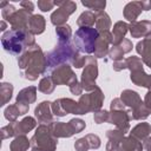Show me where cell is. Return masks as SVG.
<instances>
[{
	"label": "cell",
	"mask_w": 151,
	"mask_h": 151,
	"mask_svg": "<svg viewBox=\"0 0 151 151\" xmlns=\"http://www.w3.org/2000/svg\"><path fill=\"white\" fill-rule=\"evenodd\" d=\"M18 65L21 70L26 68L24 77L29 80H35L40 73H45L46 58L39 45H33L18 59Z\"/></svg>",
	"instance_id": "obj_1"
},
{
	"label": "cell",
	"mask_w": 151,
	"mask_h": 151,
	"mask_svg": "<svg viewBox=\"0 0 151 151\" xmlns=\"http://www.w3.org/2000/svg\"><path fill=\"white\" fill-rule=\"evenodd\" d=\"M4 50L11 54L18 55L20 54L25 46L31 47L35 45L33 34L28 31V28L25 29H11L6 33H4L1 39Z\"/></svg>",
	"instance_id": "obj_2"
},
{
	"label": "cell",
	"mask_w": 151,
	"mask_h": 151,
	"mask_svg": "<svg viewBox=\"0 0 151 151\" xmlns=\"http://www.w3.org/2000/svg\"><path fill=\"white\" fill-rule=\"evenodd\" d=\"M77 50H74V47L72 46V44L70 41L67 42H59L58 46H55L54 50L47 52L45 54L46 58V70L45 73H50L54 67H59L60 64L66 63V61H71L72 58L77 54Z\"/></svg>",
	"instance_id": "obj_3"
},
{
	"label": "cell",
	"mask_w": 151,
	"mask_h": 151,
	"mask_svg": "<svg viewBox=\"0 0 151 151\" xmlns=\"http://www.w3.org/2000/svg\"><path fill=\"white\" fill-rule=\"evenodd\" d=\"M99 32L93 27H80L74 33V45L83 53H92L96 48V42Z\"/></svg>",
	"instance_id": "obj_4"
},
{
	"label": "cell",
	"mask_w": 151,
	"mask_h": 151,
	"mask_svg": "<svg viewBox=\"0 0 151 151\" xmlns=\"http://www.w3.org/2000/svg\"><path fill=\"white\" fill-rule=\"evenodd\" d=\"M32 147H38L44 151H54L57 146V138L52 134L50 126L39 125L35 134L31 139Z\"/></svg>",
	"instance_id": "obj_5"
},
{
	"label": "cell",
	"mask_w": 151,
	"mask_h": 151,
	"mask_svg": "<svg viewBox=\"0 0 151 151\" xmlns=\"http://www.w3.org/2000/svg\"><path fill=\"white\" fill-rule=\"evenodd\" d=\"M126 68L131 70V80L138 86H145L151 90V76L146 74L142 66V59L138 57H130L125 59Z\"/></svg>",
	"instance_id": "obj_6"
},
{
	"label": "cell",
	"mask_w": 151,
	"mask_h": 151,
	"mask_svg": "<svg viewBox=\"0 0 151 151\" xmlns=\"http://www.w3.org/2000/svg\"><path fill=\"white\" fill-rule=\"evenodd\" d=\"M104 99V94L101 93L99 87H96L91 93L83 94L78 101L79 114H85L90 111H99L101 107V103Z\"/></svg>",
	"instance_id": "obj_7"
},
{
	"label": "cell",
	"mask_w": 151,
	"mask_h": 151,
	"mask_svg": "<svg viewBox=\"0 0 151 151\" xmlns=\"http://www.w3.org/2000/svg\"><path fill=\"white\" fill-rule=\"evenodd\" d=\"M98 74V67H97V61L92 57H87L86 64H85V70L83 71L81 76V86L86 91H93L96 86V78Z\"/></svg>",
	"instance_id": "obj_8"
},
{
	"label": "cell",
	"mask_w": 151,
	"mask_h": 151,
	"mask_svg": "<svg viewBox=\"0 0 151 151\" xmlns=\"http://www.w3.org/2000/svg\"><path fill=\"white\" fill-rule=\"evenodd\" d=\"M52 112L57 116V117H63L66 116L68 113H73V114H79V107H78V103H76L72 99L68 98H61L55 100L52 105Z\"/></svg>",
	"instance_id": "obj_9"
},
{
	"label": "cell",
	"mask_w": 151,
	"mask_h": 151,
	"mask_svg": "<svg viewBox=\"0 0 151 151\" xmlns=\"http://www.w3.org/2000/svg\"><path fill=\"white\" fill-rule=\"evenodd\" d=\"M55 5L60 6L59 9H57L52 15H51V21L53 25L57 26H63L67 18L73 13V11L76 9V4L71 2V1H64V2H54Z\"/></svg>",
	"instance_id": "obj_10"
},
{
	"label": "cell",
	"mask_w": 151,
	"mask_h": 151,
	"mask_svg": "<svg viewBox=\"0 0 151 151\" xmlns=\"http://www.w3.org/2000/svg\"><path fill=\"white\" fill-rule=\"evenodd\" d=\"M52 80L55 85H72L74 81H77V77L74 76L73 71L68 65H60L57 67L51 76Z\"/></svg>",
	"instance_id": "obj_11"
},
{
	"label": "cell",
	"mask_w": 151,
	"mask_h": 151,
	"mask_svg": "<svg viewBox=\"0 0 151 151\" xmlns=\"http://www.w3.org/2000/svg\"><path fill=\"white\" fill-rule=\"evenodd\" d=\"M131 120L129 112L124 111L123 109H111V113L109 116V123L114 124L118 130H120L123 133L127 132L129 130V122Z\"/></svg>",
	"instance_id": "obj_12"
},
{
	"label": "cell",
	"mask_w": 151,
	"mask_h": 151,
	"mask_svg": "<svg viewBox=\"0 0 151 151\" xmlns=\"http://www.w3.org/2000/svg\"><path fill=\"white\" fill-rule=\"evenodd\" d=\"M112 44V35L110 34L109 31L99 33V37L96 42V48H94V54L98 58L105 57V54L109 51V45Z\"/></svg>",
	"instance_id": "obj_13"
},
{
	"label": "cell",
	"mask_w": 151,
	"mask_h": 151,
	"mask_svg": "<svg viewBox=\"0 0 151 151\" xmlns=\"http://www.w3.org/2000/svg\"><path fill=\"white\" fill-rule=\"evenodd\" d=\"M51 103L50 101H42L40 103L37 107H35V117L38 118V122L40 123V125H45V124H51L53 123V117L51 113Z\"/></svg>",
	"instance_id": "obj_14"
},
{
	"label": "cell",
	"mask_w": 151,
	"mask_h": 151,
	"mask_svg": "<svg viewBox=\"0 0 151 151\" xmlns=\"http://www.w3.org/2000/svg\"><path fill=\"white\" fill-rule=\"evenodd\" d=\"M137 52L142 55V60L151 68V34L146 35L137 44Z\"/></svg>",
	"instance_id": "obj_15"
},
{
	"label": "cell",
	"mask_w": 151,
	"mask_h": 151,
	"mask_svg": "<svg viewBox=\"0 0 151 151\" xmlns=\"http://www.w3.org/2000/svg\"><path fill=\"white\" fill-rule=\"evenodd\" d=\"M130 32L133 38L146 37L151 34V21L143 20V21H134L130 26Z\"/></svg>",
	"instance_id": "obj_16"
},
{
	"label": "cell",
	"mask_w": 151,
	"mask_h": 151,
	"mask_svg": "<svg viewBox=\"0 0 151 151\" xmlns=\"http://www.w3.org/2000/svg\"><path fill=\"white\" fill-rule=\"evenodd\" d=\"M50 130L52 132V134L58 138V137H71L74 131L72 129V126L70 125V123H61V122H57V123H51L50 124Z\"/></svg>",
	"instance_id": "obj_17"
},
{
	"label": "cell",
	"mask_w": 151,
	"mask_h": 151,
	"mask_svg": "<svg viewBox=\"0 0 151 151\" xmlns=\"http://www.w3.org/2000/svg\"><path fill=\"white\" fill-rule=\"evenodd\" d=\"M35 125H37V122L32 117H26L21 122L13 124L14 134H25L28 131H31Z\"/></svg>",
	"instance_id": "obj_18"
},
{
	"label": "cell",
	"mask_w": 151,
	"mask_h": 151,
	"mask_svg": "<svg viewBox=\"0 0 151 151\" xmlns=\"http://www.w3.org/2000/svg\"><path fill=\"white\" fill-rule=\"evenodd\" d=\"M106 136L109 138V143L106 145V150L107 151H117L120 142L124 138V133L120 130H116V131L110 130V131H107Z\"/></svg>",
	"instance_id": "obj_19"
},
{
	"label": "cell",
	"mask_w": 151,
	"mask_h": 151,
	"mask_svg": "<svg viewBox=\"0 0 151 151\" xmlns=\"http://www.w3.org/2000/svg\"><path fill=\"white\" fill-rule=\"evenodd\" d=\"M120 100L123 101V104H125L132 109H136L137 106H139L142 104V99L138 96V93L134 91H131V90H125L124 92H122Z\"/></svg>",
	"instance_id": "obj_20"
},
{
	"label": "cell",
	"mask_w": 151,
	"mask_h": 151,
	"mask_svg": "<svg viewBox=\"0 0 151 151\" xmlns=\"http://www.w3.org/2000/svg\"><path fill=\"white\" fill-rule=\"evenodd\" d=\"M142 150H143L142 143L130 136L127 138H123L117 151H142Z\"/></svg>",
	"instance_id": "obj_21"
},
{
	"label": "cell",
	"mask_w": 151,
	"mask_h": 151,
	"mask_svg": "<svg viewBox=\"0 0 151 151\" xmlns=\"http://www.w3.org/2000/svg\"><path fill=\"white\" fill-rule=\"evenodd\" d=\"M143 2H130L126 5L125 9H124V17L131 21L134 22L136 18L139 15V13L143 11Z\"/></svg>",
	"instance_id": "obj_22"
},
{
	"label": "cell",
	"mask_w": 151,
	"mask_h": 151,
	"mask_svg": "<svg viewBox=\"0 0 151 151\" xmlns=\"http://www.w3.org/2000/svg\"><path fill=\"white\" fill-rule=\"evenodd\" d=\"M127 28H129V26L123 21H118L114 25L113 32H112V44H113V46H118L124 40V35L126 34Z\"/></svg>",
	"instance_id": "obj_23"
},
{
	"label": "cell",
	"mask_w": 151,
	"mask_h": 151,
	"mask_svg": "<svg viewBox=\"0 0 151 151\" xmlns=\"http://www.w3.org/2000/svg\"><path fill=\"white\" fill-rule=\"evenodd\" d=\"M110 27H111V20L109 18V15L104 11L97 12V14H96V29L99 33H101V32L109 31Z\"/></svg>",
	"instance_id": "obj_24"
},
{
	"label": "cell",
	"mask_w": 151,
	"mask_h": 151,
	"mask_svg": "<svg viewBox=\"0 0 151 151\" xmlns=\"http://www.w3.org/2000/svg\"><path fill=\"white\" fill-rule=\"evenodd\" d=\"M45 29V19L41 15H32L28 22V31L32 34H40Z\"/></svg>",
	"instance_id": "obj_25"
},
{
	"label": "cell",
	"mask_w": 151,
	"mask_h": 151,
	"mask_svg": "<svg viewBox=\"0 0 151 151\" xmlns=\"http://www.w3.org/2000/svg\"><path fill=\"white\" fill-rule=\"evenodd\" d=\"M150 132H151V126L147 123H140L133 127V130L131 131V137H133L140 142V140H144L145 138H147Z\"/></svg>",
	"instance_id": "obj_26"
},
{
	"label": "cell",
	"mask_w": 151,
	"mask_h": 151,
	"mask_svg": "<svg viewBox=\"0 0 151 151\" xmlns=\"http://www.w3.org/2000/svg\"><path fill=\"white\" fill-rule=\"evenodd\" d=\"M35 91H37V88L34 86L24 88L22 91L19 92V94L17 97V101H21V103L29 105V103H33L35 100Z\"/></svg>",
	"instance_id": "obj_27"
},
{
	"label": "cell",
	"mask_w": 151,
	"mask_h": 151,
	"mask_svg": "<svg viewBox=\"0 0 151 151\" xmlns=\"http://www.w3.org/2000/svg\"><path fill=\"white\" fill-rule=\"evenodd\" d=\"M31 143L24 134H19L12 143H11V151H26Z\"/></svg>",
	"instance_id": "obj_28"
},
{
	"label": "cell",
	"mask_w": 151,
	"mask_h": 151,
	"mask_svg": "<svg viewBox=\"0 0 151 151\" xmlns=\"http://www.w3.org/2000/svg\"><path fill=\"white\" fill-rule=\"evenodd\" d=\"M77 22L80 27H92V25L96 24V14L91 11H86L78 18Z\"/></svg>",
	"instance_id": "obj_29"
},
{
	"label": "cell",
	"mask_w": 151,
	"mask_h": 151,
	"mask_svg": "<svg viewBox=\"0 0 151 151\" xmlns=\"http://www.w3.org/2000/svg\"><path fill=\"white\" fill-rule=\"evenodd\" d=\"M55 32H57V35L59 38V42H67V41H70V37H71L72 32H71V27L68 25L59 26Z\"/></svg>",
	"instance_id": "obj_30"
},
{
	"label": "cell",
	"mask_w": 151,
	"mask_h": 151,
	"mask_svg": "<svg viewBox=\"0 0 151 151\" xmlns=\"http://www.w3.org/2000/svg\"><path fill=\"white\" fill-rule=\"evenodd\" d=\"M12 92H13V86L9 83H2L1 84V88H0V93H1V105H5L12 97Z\"/></svg>",
	"instance_id": "obj_31"
},
{
	"label": "cell",
	"mask_w": 151,
	"mask_h": 151,
	"mask_svg": "<svg viewBox=\"0 0 151 151\" xmlns=\"http://www.w3.org/2000/svg\"><path fill=\"white\" fill-rule=\"evenodd\" d=\"M54 81L52 80L51 77H44L41 80H40V84H39V91L44 92V93H51L53 90H54Z\"/></svg>",
	"instance_id": "obj_32"
},
{
	"label": "cell",
	"mask_w": 151,
	"mask_h": 151,
	"mask_svg": "<svg viewBox=\"0 0 151 151\" xmlns=\"http://www.w3.org/2000/svg\"><path fill=\"white\" fill-rule=\"evenodd\" d=\"M18 116H20V113H19V110H18L17 105H11L5 110V117L9 122H14Z\"/></svg>",
	"instance_id": "obj_33"
},
{
	"label": "cell",
	"mask_w": 151,
	"mask_h": 151,
	"mask_svg": "<svg viewBox=\"0 0 151 151\" xmlns=\"http://www.w3.org/2000/svg\"><path fill=\"white\" fill-rule=\"evenodd\" d=\"M124 53H125L124 50L120 47V45H118V46H113V47L110 50L109 55H110L111 59H113L114 61H119V60H122Z\"/></svg>",
	"instance_id": "obj_34"
},
{
	"label": "cell",
	"mask_w": 151,
	"mask_h": 151,
	"mask_svg": "<svg viewBox=\"0 0 151 151\" xmlns=\"http://www.w3.org/2000/svg\"><path fill=\"white\" fill-rule=\"evenodd\" d=\"M83 5L88 7L90 9H94V11L99 12V11H103V8L105 7V1H94V2L83 1Z\"/></svg>",
	"instance_id": "obj_35"
},
{
	"label": "cell",
	"mask_w": 151,
	"mask_h": 151,
	"mask_svg": "<svg viewBox=\"0 0 151 151\" xmlns=\"http://www.w3.org/2000/svg\"><path fill=\"white\" fill-rule=\"evenodd\" d=\"M74 147H76L77 151H87L88 149H91L90 144H88V142H87V139L85 137L78 139L76 142V144H74Z\"/></svg>",
	"instance_id": "obj_36"
},
{
	"label": "cell",
	"mask_w": 151,
	"mask_h": 151,
	"mask_svg": "<svg viewBox=\"0 0 151 151\" xmlns=\"http://www.w3.org/2000/svg\"><path fill=\"white\" fill-rule=\"evenodd\" d=\"M109 116H110V113L107 111H97L94 113V122L97 124H101L104 122H109Z\"/></svg>",
	"instance_id": "obj_37"
},
{
	"label": "cell",
	"mask_w": 151,
	"mask_h": 151,
	"mask_svg": "<svg viewBox=\"0 0 151 151\" xmlns=\"http://www.w3.org/2000/svg\"><path fill=\"white\" fill-rule=\"evenodd\" d=\"M68 123H70V125L72 126L74 133H78V132H80V131H83V130L85 129V123H84L81 119H72V120H70Z\"/></svg>",
	"instance_id": "obj_38"
},
{
	"label": "cell",
	"mask_w": 151,
	"mask_h": 151,
	"mask_svg": "<svg viewBox=\"0 0 151 151\" xmlns=\"http://www.w3.org/2000/svg\"><path fill=\"white\" fill-rule=\"evenodd\" d=\"M86 59H87V58L81 57L79 53H77V54L72 58V60H71L70 63L72 64V66H74V67H77V68H79V67H81V66H84V65L86 64Z\"/></svg>",
	"instance_id": "obj_39"
},
{
	"label": "cell",
	"mask_w": 151,
	"mask_h": 151,
	"mask_svg": "<svg viewBox=\"0 0 151 151\" xmlns=\"http://www.w3.org/2000/svg\"><path fill=\"white\" fill-rule=\"evenodd\" d=\"M85 138L87 139L91 149H98L100 146V139H99L98 136H96V134H87Z\"/></svg>",
	"instance_id": "obj_40"
},
{
	"label": "cell",
	"mask_w": 151,
	"mask_h": 151,
	"mask_svg": "<svg viewBox=\"0 0 151 151\" xmlns=\"http://www.w3.org/2000/svg\"><path fill=\"white\" fill-rule=\"evenodd\" d=\"M54 5H55V4H54V2H51V1H38V6H39L40 9L44 11V12L50 11Z\"/></svg>",
	"instance_id": "obj_41"
},
{
	"label": "cell",
	"mask_w": 151,
	"mask_h": 151,
	"mask_svg": "<svg viewBox=\"0 0 151 151\" xmlns=\"http://www.w3.org/2000/svg\"><path fill=\"white\" fill-rule=\"evenodd\" d=\"M81 90H83V86H81V84H78V80L74 81L72 85H70V91L74 94H80Z\"/></svg>",
	"instance_id": "obj_42"
},
{
	"label": "cell",
	"mask_w": 151,
	"mask_h": 151,
	"mask_svg": "<svg viewBox=\"0 0 151 151\" xmlns=\"http://www.w3.org/2000/svg\"><path fill=\"white\" fill-rule=\"evenodd\" d=\"M113 68L116 70V71H120V70H123V68H126V61L125 60H119V61H114V64H113Z\"/></svg>",
	"instance_id": "obj_43"
},
{
	"label": "cell",
	"mask_w": 151,
	"mask_h": 151,
	"mask_svg": "<svg viewBox=\"0 0 151 151\" xmlns=\"http://www.w3.org/2000/svg\"><path fill=\"white\" fill-rule=\"evenodd\" d=\"M20 5H21L22 7H25V8H24L25 11H28V12L32 13V11H33V4H32V2H27V1H26V2H21Z\"/></svg>",
	"instance_id": "obj_44"
},
{
	"label": "cell",
	"mask_w": 151,
	"mask_h": 151,
	"mask_svg": "<svg viewBox=\"0 0 151 151\" xmlns=\"http://www.w3.org/2000/svg\"><path fill=\"white\" fill-rule=\"evenodd\" d=\"M143 142H144V147H145L147 151H151V137L145 138Z\"/></svg>",
	"instance_id": "obj_45"
},
{
	"label": "cell",
	"mask_w": 151,
	"mask_h": 151,
	"mask_svg": "<svg viewBox=\"0 0 151 151\" xmlns=\"http://www.w3.org/2000/svg\"><path fill=\"white\" fill-rule=\"evenodd\" d=\"M144 103H145V105H147L149 107H151V90H150V91L147 92V94L145 96Z\"/></svg>",
	"instance_id": "obj_46"
},
{
	"label": "cell",
	"mask_w": 151,
	"mask_h": 151,
	"mask_svg": "<svg viewBox=\"0 0 151 151\" xmlns=\"http://www.w3.org/2000/svg\"><path fill=\"white\" fill-rule=\"evenodd\" d=\"M6 29V24H5V21L2 20L1 21V31H5Z\"/></svg>",
	"instance_id": "obj_47"
},
{
	"label": "cell",
	"mask_w": 151,
	"mask_h": 151,
	"mask_svg": "<svg viewBox=\"0 0 151 151\" xmlns=\"http://www.w3.org/2000/svg\"><path fill=\"white\" fill-rule=\"evenodd\" d=\"M32 151H44V150H41V149H38V147H33V149H32Z\"/></svg>",
	"instance_id": "obj_48"
}]
</instances>
